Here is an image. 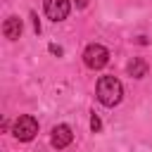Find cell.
<instances>
[{
  "instance_id": "obj_1",
  "label": "cell",
  "mask_w": 152,
  "mask_h": 152,
  "mask_svg": "<svg viewBox=\"0 0 152 152\" xmlns=\"http://www.w3.org/2000/svg\"><path fill=\"white\" fill-rule=\"evenodd\" d=\"M124 97V86L116 76H102L97 81V100L104 104V107H114L119 104Z\"/></svg>"
},
{
  "instance_id": "obj_2",
  "label": "cell",
  "mask_w": 152,
  "mask_h": 152,
  "mask_svg": "<svg viewBox=\"0 0 152 152\" xmlns=\"http://www.w3.org/2000/svg\"><path fill=\"white\" fill-rule=\"evenodd\" d=\"M12 133H14L17 140L28 142V140H33L36 133H38V121H36L31 114H21V116L12 124Z\"/></svg>"
},
{
  "instance_id": "obj_3",
  "label": "cell",
  "mask_w": 152,
  "mask_h": 152,
  "mask_svg": "<svg viewBox=\"0 0 152 152\" xmlns=\"http://www.w3.org/2000/svg\"><path fill=\"white\" fill-rule=\"evenodd\" d=\"M109 62V50L100 43H93L83 50V64L88 69H102L104 64Z\"/></svg>"
},
{
  "instance_id": "obj_4",
  "label": "cell",
  "mask_w": 152,
  "mask_h": 152,
  "mask_svg": "<svg viewBox=\"0 0 152 152\" xmlns=\"http://www.w3.org/2000/svg\"><path fill=\"white\" fill-rule=\"evenodd\" d=\"M69 10H71V2L69 0H45V14L52 21L66 19L69 17Z\"/></svg>"
},
{
  "instance_id": "obj_5",
  "label": "cell",
  "mask_w": 152,
  "mask_h": 152,
  "mask_svg": "<svg viewBox=\"0 0 152 152\" xmlns=\"http://www.w3.org/2000/svg\"><path fill=\"white\" fill-rule=\"evenodd\" d=\"M71 140H74V133H71V128L66 126V124H59V126H55L52 128V147H57V150H64L66 145H71Z\"/></svg>"
},
{
  "instance_id": "obj_6",
  "label": "cell",
  "mask_w": 152,
  "mask_h": 152,
  "mask_svg": "<svg viewBox=\"0 0 152 152\" xmlns=\"http://www.w3.org/2000/svg\"><path fill=\"white\" fill-rule=\"evenodd\" d=\"M21 19L19 17H7L5 19V24H2V33H5V38L7 40H17L19 36H21Z\"/></svg>"
},
{
  "instance_id": "obj_7",
  "label": "cell",
  "mask_w": 152,
  "mask_h": 152,
  "mask_svg": "<svg viewBox=\"0 0 152 152\" xmlns=\"http://www.w3.org/2000/svg\"><path fill=\"white\" fill-rule=\"evenodd\" d=\"M128 74L135 76V78H142V76L147 74V64H145L142 59H133V62L128 64Z\"/></svg>"
},
{
  "instance_id": "obj_8",
  "label": "cell",
  "mask_w": 152,
  "mask_h": 152,
  "mask_svg": "<svg viewBox=\"0 0 152 152\" xmlns=\"http://www.w3.org/2000/svg\"><path fill=\"white\" fill-rule=\"evenodd\" d=\"M90 128H93V133H97V131L102 128V124H100V116H97V114H93V116H90Z\"/></svg>"
},
{
  "instance_id": "obj_9",
  "label": "cell",
  "mask_w": 152,
  "mask_h": 152,
  "mask_svg": "<svg viewBox=\"0 0 152 152\" xmlns=\"http://www.w3.org/2000/svg\"><path fill=\"white\" fill-rule=\"evenodd\" d=\"M76 5H78V7H86V5H88V0H76Z\"/></svg>"
}]
</instances>
